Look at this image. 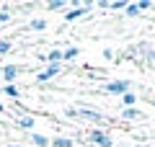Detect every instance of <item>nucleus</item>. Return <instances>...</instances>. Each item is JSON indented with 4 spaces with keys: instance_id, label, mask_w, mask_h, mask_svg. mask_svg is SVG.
Segmentation results:
<instances>
[{
    "instance_id": "aec40b11",
    "label": "nucleus",
    "mask_w": 155,
    "mask_h": 147,
    "mask_svg": "<svg viewBox=\"0 0 155 147\" xmlns=\"http://www.w3.org/2000/svg\"><path fill=\"white\" fill-rule=\"evenodd\" d=\"M124 0H114V3H109V11H124Z\"/></svg>"
},
{
    "instance_id": "9b49d317",
    "label": "nucleus",
    "mask_w": 155,
    "mask_h": 147,
    "mask_svg": "<svg viewBox=\"0 0 155 147\" xmlns=\"http://www.w3.org/2000/svg\"><path fill=\"white\" fill-rule=\"evenodd\" d=\"M49 26V23H47V18H41V16H36V18H31V21H28V31H44V28Z\"/></svg>"
},
{
    "instance_id": "dca6fc26",
    "label": "nucleus",
    "mask_w": 155,
    "mask_h": 147,
    "mask_svg": "<svg viewBox=\"0 0 155 147\" xmlns=\"http://www.w3.org/2000/svg\"><path fill=\"white\" fill-rule=\"evenodd\" d=\"M124 16H127V18H137V16H140L137 3H127V5H124Z\"/></svg>"
},
{
    "instance_id": "2eb2a0df",
    "label": "nucleus",
    "mask_w": 155,
    "mask_h": 147,
    "mask_svg": "<svg viewBox=\"0 0 155 147\" xmlns=\"http://www.w3.org/2000/svg\"><path fill=\"white\" fill-rule=\"evenodd\" d=\"M67 8H70V3H65V0H49L47 3V11H62L65 13Z\"/></svg>"
},
{
    "instance_id": "393cba45",
    "label": "nucleus",
    "mask_w": 155,
    "mask_h": 147,
    "mask_svg": "<svg viewBox=\"0 0 155 147\" xmlns=\"http://www.w3.org/2000/svg\"><path fill=\"white\" fill-rule=\"evenodd\" d=\"M150 106H153V109H155V98H150Z\"/></svg>"
},
{
    "instance_id": "a211bd4d",
    "label": "nucleus",
    "mask_w": 155,
    "mask_h": 147,
    "mask_svg": "<svg viewBox=\"0 0 155 147\" xmlns=\"http://www.w3.org/2000/svg\"><path fill=\"white\" fill-rule=\"evenodd\" d=\"M3 96H8V98H18V96H21V90H18L16 85H3Z\"/></svg>"
},
{
    "instance_id": "1a4fd4ad",
    "label": "nucleus",
    "mask_w": 155,
    "mask_h": 147,
    "mask_svg": "<svg viewBox=\"0 0 155 147\" xmlns=\"http://www.w3.org/2000/svg\"><path fill=\"white\" fill-rule=\"evenodd\" d=\"M16 126L18 129H34V126H36V119H34L31 114H21L16 119Z\"/></svg>"
},
{
    "instance_id": "9d476101",
    "label": "nucleus",
    "mask_w": 155,
    "mask_h": 147,
    "mask_svg": "<svg viewBox=\"0 0 155 147\" xmlns=\"http://www.w3.org/2000/svg\"><path fill=\"white\" fill-rule=\"evenodd\" d=\"M119 101H122V106H124V109H134L140 98H137V93H134V90H127L122 98H119Z\"/></svg>"
},
{
    "instance_id": "20e7f679",
    "label": "nucleus",
    "mask_w": 155,
    "mask_h": 147,
    "mask_svg": "<svg viewBox=\"0 0 155 147\" xmlns=\"http://www.w3.org/2000/svg\"><path fill=\"white\" fill-rule=\"evenodd\" d=\"M127 90H132V80H127V77H114V80H109L104 85V93L116 96V98H122Z\"/></svg>"
},
{
    "instance_id": "f3484780",
    "label": "nucleus",
    "mask_w": 155,
    "mask_h": 147,
    "mask_svg": "<svg viewBox=\"0 0 155 147\" xmlns=\"http://www.w3.org/2000/svg\"><path fill=\"white\" fill-rule=\"evenodd\" d=\"M11 49H13V39H11V36L0 39V54H8Z\"/></svg>"
},
{
    "instance_id": "39448f33",
    "label": "nucleus",
    "mask_w": 155,
    "mask_h": 147,
    "mask_svg": "<svg viewBox=\"0 0 155 147\" xmlns=\"http://www.w3.org/2000/svg\"><path fill=\"white\" fill-rule=\"evenodd\" d=\"M60 72H62V65H44L41 70L36 72V75H34V83H36V85H44V83L54 80Z\"/></svg>"
},
{
    "instance_id": "ddd939ff",
    "label": "nucleus",
    "mask_w": 155,
    "mask_h": 147,
    "mask_svg": "<svg viewBox=\"0 0 155 147\" xmlns=\"http://www.w3.org/2000/svg\"><path fill=\"white\" fill-rule=\"evenodd\" d=\"M78 54H80V49H78V47H65V49H62V65L78 60Z\"/></svg>"
},
{
    "instance_id": "412c9836",
    "label": "nucleus",
    "mask_w": 155,
    "mask_h": 147,
    "mask_svg": "<svg viewBox=\"0 0 155 147\" xmlns=\"http://www.w3.org/2000/svg\"><path fill=\"white\" fill-rule=\"evenodd\" d=\"M137 8H140V13H142V11H150V8H153V3H150V0H140Z\"/></svg>"
},
{
    "instance_id": "6ab92c4d",
    "label": "nucleus",
    "mask_w": 155,
    "mask_h": 147,
    "mask_svg": "<svg viewBox=\"0 0 155 147\" xmlns=\"http://www.w3.org/2000/svg\"><path fill=\"white\" fill-rule=\"evenodd\" d=\"M62 114H65L67 119H78V109H75V106H65V111H62Z\"/></svg>"
},
{
    "instance_id": "b1692460",
    "label": "nucleus",
    "mask_w": 155,
    "mask_h": 147,
    "mask_svg": "<svg viewBox=\"0 0 155 147\" xmlns=\"http://www.w3.org/2000/svg\"><path fill=\"white\" fill-rule=\"evenodd\" d=\"M0 114H5V103H0Z\"/></svg>"
},
{
    "instance_id": "f8f14e48",
    "label": "nucleus",
    "mask_w": 155,
    "mask_h": 147,
    "mask_svg": "<svg viewBox=\"0 0 155 147\" xmlns=\"http://www.w3.org/2000/svg\"><path fill=\"white\" fill-rule=\"evenodd\" d=\"M122 119L124 121H137V119H142V111L134 106V109H122Z\"/></svg>"
},
{
    "instance_id": "0eeeda50",
    "label": "nucleus",
    "mask_w": 155,
    "mask_h": 147,
    "mask_svg": "<svg viewBox=\"0 0 155 147\" xmlns=\"http://www.w3.org/2000/svg\"><path fill=\"white\" fill-rule=\"evenodd\" d=\"M28 142H31L34 147H49V142H52V137H47V134H41V132H31V137H28Z\"/></svg>"
},
{
    "instance_id": "a878e982",
    "label": "nucleus",
    "mask_w": 155,
    "mask_h": 147,
    "mask_svg": "<svg viewBox=\"0 0 155 147\" xmlns=\"http://www.w3.org/2000/svg\"><path fill=\"white\" fill-rule=\"evenodd\" d=\"M5 147H23V145H5Z\"/></svg>"
},
{
    "instance_id": "7ed1b4c3",
    "label": "nucleus",
    "mask_w": 155,
    "mask_h": 147,
    "mask_svg": "<svg viewBox=\"0 0 155 147\" xmlns=\"http://www.w3.org/2000/svg\"><path fill=\"white\" fill-rule=\"evenodd\" d=\"M91 8H96V3H70V8L65 11V16H62V21L65 23H72V21H80L83 16H88Z\"/></svg>"
},
{
    "instance_id": "4468645a",
    "label": "nucleus",
    "mask_w": 155,
    "mask_h": 147,
    "mask_svg": "<svg viewBox=\"0 0 155 147\" xmlns=\"http://www.w3.org/2000/svg\"><path fill=\"white\" fill-rule=\"evenodd\" d=\"M13 23V11L8 5H0V26H8Z\"/></svg>"
},
{
    "instance_id": "423d86ee",
    "label": "nucleus",
    "mask_w": 155,
    "mask_h": 147,
    "mask_svg": "<svg viewBox=\"0 0 155 147\" xmlns=\"http://www.w3.org/2000/svg\"><path fill=\"white\" fill-rule=\"evenodd\" d=\"M23 67L21 65H3L0 67V77H3V85H16V80L21 77Z\"/></svg>"
},
{
    "instance_id": "4be33fe9",
    "label": "nucleus",
    "mask_w": 155,
    "mask_h": 147,
    "mask_svg": "<svg viewBox=\"0 0 155 147\" xmlns=\"http://www.w3.org/2000/svg\"><path fill=\"white\" fill-rule=\"evenodd\" d=\"M145 57H147V65H150V67H155V52H147Z\"/></svg>"
},
{
    "instance_id": "6e6552de",
    "label": "nucleus",
    "mask_w": 155,
    "mask_h": 147,
    "mask_svg": "<svg viewBox=\"0 0 155 147\" xmlns=\"http://www.w3.org/2000/svg\"><path fill=\"white\" fill-rule=\"evenodd\" d=\"M49 147H75V139L67 134H57V137H52Z\"/></svg>"
},
{
    "instance_id": "f03ea898",
    "label": "nucleus",
    "mask_w": 155,
    "mask_h": 147,
    "mask_svg": "<svg viewBox=\"0 0 155 147\" xmlns=\"http://www.w3.org/2000/svg\"><path fill=\"white\" fill-rule=\"evenodd\" d=\"M75 109H78V119L93 121V124H98V129H106V116H104V111L93 109V106H75Z\"/></svg>"
},
{
    "instance_id": "f257e3e1",
    "label": "nucleus",
    "mask_w": 155,
    "mask_h": 147,
    "mask_svg": "<svg viewBox=\"0 0 155 147\" xmlns=\"http://www.w3.org/2000/svg\"><path fill=\"white\" fill-rule=\"evenodd\" d=\"M85 139H88L93 147H114V137H111L109 129H98V126H93V129L85 132Z\"/></svg>"
},
{
    "instance_id": "bb28decb",
    "label": "nucleus",
    "mask_w": 155,
    "mask_h": 147,
    "mask_svg": "<svg viewBox=\"0 0 155 147\" xmlns=\"http://www.w3.org/2000/svg\"><path fill=\"white\" fill-rule=\"evenodd\" d=\"M140 147H155V145H140Z\"/></svg>"
},
{
    "instance_id": "5701e85b",
    "label": "nucleus",
    "mask_w": 155,
    "mask_h": 147,
    "mask_svg": "<svg viewBox=\"0 0 155 147\" xmlns=\"http://www.w3.org/2000/svg\"><path fill=\"white\" fill-rule=\"evenodd\" d=\"M104 57L106 60H114V49H104Z\"/></svg>"
}]
</instances>
